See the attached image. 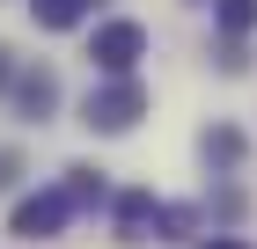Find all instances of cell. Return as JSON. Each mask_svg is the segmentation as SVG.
<instances>
[{
  "mask_svg": "<svg viewBox=\"0 0 257 249\" xmlns=\"http://www.w3.org/2000/svg\"><path fill=\"white\" fill-rule=\"evenodd\" d=\"M140 117H147V88H140L133 74L88 88V103H81V125H88V132H133Z\"/></svg>",
  "mask_w": 257,
  "mask_h": 249,
  "instance_id": "obj_1",
  "label": "cell"
},
{
  "mask_svg": "<svg viewBox=\"0 0 257 249\" xmlns=\"http://www.w3.org/2000/svg\"><path fill=\"white\" fill-rule=\"evenodd\" d=\"M88 59H96L103 81H125L140 59H147V30H140V22H103L96 37H88Z\"/></svg>",
  "mask_w": 257,
  "mask_h": 249,
  "instance_id": "obj_2",
  "label": "cell"
},
{
  "mask_svg": "<svg viewBox=\"0 0 257 249\" xmlns=\"http://www.w3.org/2000/svg\"><path fill=\"white\" fill-rule=\"evenodd\" d=\"M66 220H74V198L52 183V191H37V198H15V212H8V234H22V242H52Z\"/></svg>",
  "mask_w": 257,
  "mask_h": 249,
  "instance_id": "obj_3",
  "label": "cell"
},
{
  "mask_svg": "<svg viewBox=\"0 0 257 249\" xmlns=\"http://www.w3.org/2000/svg\"><path fill=\"white\" fill-rule=\"evenodd\" d=\"M155 191H118L110 198V220H118V242H147L155 234Z\"/></svg>",
  "mask_w": 257,
  "mask_h": 249,
  "instance_id": "obj_4",
  "label": "cell"
},
{
  "mask_svg": "<svg viewBox=\"0 0 257 249\" xmlns=\"http://www.w3.org/2000/svg\"><path fill=\"white\" fill-rule=\"evenodd\" d=\"M15 103H22L30 117H44L52 103H59V81L44 74V66H30V74H15Z\"/></svg>",
  "mask_w": 257,
  "mask_h": 249,
  "instance_id": "obj_5",
  "label": "cell"
},
{
  "mask_svg": "<svg viewBox=\"0 0 257 249\" xmlns=\"http://www.w3.org/2000/svg\"><path fill=\"white\" fill-rule=\"evenodd\" d=\"M213 22H220L228 44H242V37L257 30V0H213Z\"/></svg>",
  "mask_w": 257,
  "mask_h": 249,
  "instance_id": "obj_6",
  "label": "cell"
},
{
  "mask_svg": "<svg viewBox=\"0 0 257 249\" xmlns=\"http://www.w3.org/2000/svg\"><path fill=\"white\" fill-rule=\"evenodd\" d=\"M66 198H74V212H88V205H110V191H103V176L96 169H66V183H59Z\"/></svg>",
  "mask_w": 257,
  "mask_h": 249,
  "instance_id": "obj_7",
  "label": "cell"
},
{
  "mask_svg": "<svg viewBox=\"0 0 257 249\" xmlns=\"http://www.w3.org/2000/svg\"><path fill=\"white\" fill-rule=\"evenodd\" d=\"M30 15H37L44 30H74V22L88 15V0H30Z\"/></svg>",
  "mask_w": 257,
  "mask_h": 249,
  "instance_id": "obj_8",
  "label": "cell"
},
{
  "mask_svg": "<svg viewBox=\"0 0 257 249\" xmlns=\"http://www.w3.org/2000/svg\"><path fill=\"white\" fill-rule=\"evenodd\" d=\"M191 227H198V212H191V205H162V212H155V234H162V242H184Z\"/></svg>",
  "mask_w": 257,
  "mask_h": 249,
  "instance_id": "obj_9",
  "label": "cell"
},
{
  "mask_svg": "<svg viewBox=\"0 0 257 249\" xmlns=\"http://www.w3.org/2000/svg\"><path fill=\"white\" fill-rule=\"evenodd\" d=\"M206 161L235 169V161H242V132H228V125H220V132H206Z\"/></svg>",
  "mask_w": 257,
  "mask_h": 249,
  "instance_id": "obj_10",
  "label": "cell"
},
{
  "mask_svg": "<svg viewBox=\"0 0 257 249\" xmlns=\"http://www.w3.org/2000/svg\"><path fill=\"white\" fill-rule=\"evenodd\" d=\"M15 169H22L15 154H0V191H8V183H15Z\"/></svg>",
  "mask_w": 257,
  "mask_h": 249,
  "instance_id": "obj_11",
  "label": "cell"
},
{
  "mask_svg": "<svg viewBox=\"0 0 257 249\" xmlns=\"http://www.w3.org/2000/svg\"><path fill=\"white\" fill-rule=\"evenodd\" d=\"M8 81H15V66H8V52H0V88H8Z\"/></svg>",
  "mask_w": 257,
  "mask_h": 249,
  "instance_id": "obj_12",
  "label": "cell"
},
{
  "mask_svg": "<svg viewBox=\"0 0 257 249\" xmlns=\"http://www.w3.org/2000/svg\"><path fill=\"white\" fill-rule=\"evenodd\" d=\"M206 249H250V242H206Z\"/></svg>",
  "mask_w": 257,
  "mask_h": 249,
  "instance_id": "obj_13",
  "label": "cell"
}]
</instances>
